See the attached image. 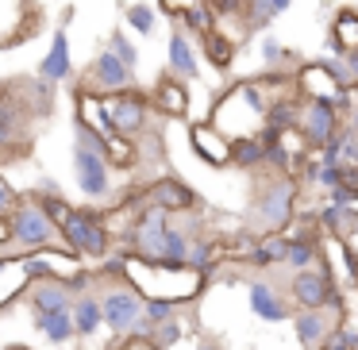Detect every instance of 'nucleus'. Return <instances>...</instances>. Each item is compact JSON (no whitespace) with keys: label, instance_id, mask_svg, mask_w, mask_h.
<instances>
[{"label":"nucleus","instance_id":"obj_42","mask_svg":"<svg viewBox=\"0 0 358 350\" xmlns=\"http://www.w3.org/2000/svg\"><path fill=\"white\" fill-rule=\"evenodd\" d=\"M8 350H27V347H8Z\"/></svg>","mask_w":358,"mask_h":350},{"label":"nucleus","instance_id":"obj_29","mask_svg":"<svg viewBox=\"0 0 358 350\" xmlns=\"http://www.w3.org/2000/svg\"><path fill=\"white\" fill-rule=\"evenodd\" d=\"M231 166H239V170H262L266 166V143L258 139V135L231 139Z\"/></svg>","mask_w":358,"mask_h":350},{"label":"nucleus","instance_id":"obj_31","mask_svg":"<svg viewBox=\"0 0 358 350\" xmlns=\"http://www.w3.org/2000/svg\"><path fill=\"white\" fill-rule=\"evenodd\" d=\"M173 27H181V31H185L189 39H193V35H196V39H201V35H208L212 27H216V16H212V8H208V4H204V0H201L196 8L181 12V16L173 20Z\"/></svg>","mask_w":358,"mask_h":350},{"label":"nucleus","instance_id":"obj_40","mask_svg":"<svg viewBox=\"0 0 358 350\" xmlns=\"http://www.w3.org/2000/svg\"><path fill=\"white\" fill-rule=\"evenodd\" d=\"M0 242H8V224L0 219Z\"/></svg>","mask_w":358,"mask_h":350},{"label":"nucleus","instance_id":"obj_3","mask_svg":"<svg viewBox=\"0 0 358 350\" xmlns=\"http://www.w3.org/2000/svg\"><path fill=\"white\" fill-rule=\"evenodd\" d=\"M73 181L85 200H108L112 196V166L104 162V139L89 127L73 124Z\"/></svg>","mask_w":358,"mask_h":350},{"label":"nucleus","instance_id":"obj_18","mask_svg":"<svg viewBox=\"0 0 358 350\" xmlns=\"http://www.w3.org/2000/svg\"><path fill=\"white\" fill-rule=\"evenodd\" d=\"M73 124L96 131L101 139L116 135V124H112V112H108V96H96V93L78 89V93H73Z\"/></svg>","mask_w":358,"mask_h":350},{"label":"nucleus","instance_id":"obj_41","mask_svg":"<svg viewBox=\"0 0 358 350\" xmlns=\"http://www.w3.org/2000/svg\"><path fill=\"white\" fill-rule=\"evenodd\" d=\"M196 350H220L216 342H196Z\"/></svg>","mask_w":358,"mask_h":350},{"label":"nucleus","instance_id":"obj_12","mask_svg":"<svg viewBox=\"0 0 358 350\" xmlns=\"http://www.w3.org/2000/svg\"><path fill=\"white\" fill-rule=\"evenodd\" d=\"M343 312H347V304L335 300V304H324V308H293V331H296V342H301L304 350H316L320 342H324V335L331 331L335 323H343Z\"/></svg>","mask_w":358,"mask_h":350},{"label":"nucleus","instance_id":"obj_23","mask_svg":"<svg viewBox=\"0 0 358 350\" xmlns=\"http://www.w3.org/2000/svg\"><path fill=\"white\" fill-rule=\"evenodd\" d=\"M201 50H204V58H208V66H216L220 73H227L235 66V50H239V43H235L227 31L212 27L208 35H201Z\"/></svg>","mask_w":358,"mask_h":350},{"label":"nucleus","instance_id":"obj_37","mask_svg":"<svg viewBox=\"0 0 358 350\" xmlns=\"http://www.w3.org/2000/svg\"><path fill=\"white\" fill-rule=\"evenodd\" d=\"M16 204H20V193L12 189V181L0 173V219H8V212L16 208Z\"/></svg>","mask_w":358,"mask_h":350},{"label":"nucleus","instance_id":"obj_14","mask_svg":"<svg viewBox=\"0 0 358 350\" xmlns=\"http://www.w3.org/2000/svg\"><path fill=\"white\" fill-rule=\"evenodd\" d=\"M247 296H250V312H255L262 323H285V319L293 316V304H289L285 289H278L266 277H250Z\"/></svg>","mask_w":358,"mask_h":350},{"label":"nucleus","instance_id":"obj_2","mask_svg":"<svg viewBox=\"0 0 358 350\" xmlns=\"http://www.w3.org/2000/svg\"><path fill=\"white\" fill-rule=\"evenodd\" d=\"M296 177L293 173H270L262 181V189L255 193L247 212V227L255 235H270V231H285L296 216Z\"/></svg>","mask_w":358,"mask_h":350},{"label":"nucleus","instance_id":"obj_35","mask_svg":"<svg viewBox=\"0 0 358 350\" xmlns=\"http://www.w3.org/2000/svg\"><path fill=\"white\" fill-rule=\"evenodd\" d=\"M181 335H185V323H181V316H173V319H166V323L150 327V347L170 350V347H178V342H181Z\"/></svg>","mask_w":358,"mask_h":350},{"label":"nucleus","instance_id":"obj_8","mask_svg":"<svg viewBox=\"0 0 358 350\" xmlns=\"http://www.w3.org/2000/svg\"><path fill=\"white\" fill-rule=\"evenodd\" d=\"M285 296L293 308H324V304H335L343 300L339 296V285L331 281V273L324 270V262L308 265V270H296L285 285Z\"/></svg>","mask_w":358,"mask_h":350},{"label":"nucleus","instance_id":"obj_34","mask_svg":"<svg viewBox=\"0 0 358 350\" xmlns=\"http://www.w3.org/2000/svg\"><path fill=\"white\" fill-rule=\"evenodd\" d=\"M355 347H358V327L343 319V323H335L331 331L324 335V342H320L316 350H355Z\"/></svg>","mask_w":358,"mask_h":350},{"label":"nucleus","instance_id":"obj_17","mask_svg":"<svg viewBox=\"0 0 358 350\" xmlns=\"http://www.w3.org/2000/svg\"><path fill=\"white\" fill-rule=\"evenodd\" d=\"M150 108L158 112V116H166V119H181V116H189V108H193V101H189V85L185 81H178V78H170V73H158V81H155V89H150Z\"/></svg>","mask_w":358,"mask_h":350},{"label":"nucleus","instance_id":"obj_21","mask_svg":"<svg viewBox=\"0 0 358 350\" xmlns=\"http://www.w3.org/2000/svg\"><path fill=\"white\" fill-rule=\"evenodd\" d=\"M70 319H73V335H81V339H89V335L101 331V300H96V289H89V293L73 296L70 300Z\"/></svg>","mask_w":358,"mask_h":350},{"label":"nucleus","instance_id":"obj_26","mask_svg":"<svg viewBox=\"0 0 358 350\" xmlns=\"http://www.w3.org/2000/svg\"><path fill=\"white\" fill-rule=\"evenodd\" d=\"M258 58H262L266 70H278V73H293L296 70V66H293L296 54L278 39V35H262V39H258Z\"/></svg>","mask_w":358,"mask_h":350},{"label":"nucleus","instance_id":"obj_11","mask_svg":"<svg viewBox=\"0 0 358 350\" xmlns=\"http://www.w3.org/2000/svg\"><path fill=\"white\" fill-rule=\"evenodd\" d=\"M293 127L304 135V143H308L312 150H320L343 127V116H339V108H331V104H324V101H301L296 104V124Z\"/></svg>","mask_w":358,"mask_h":350},{"label":"nucleus","instance_id":"obj_25","mask_svg":"<svg viewBox=\"0 0 358 350\" xmlns=\"http://www.w3.org/2000/svg\"><path fill=\"white\" fill-rule=\"evenodd\" d=\"M320 62H324V70L331 73L347 93L358 89V50H335V54H324Z\"/></svg>","mask_w":358,"mask_h":350},{"label":"nucleus","instance_id":"obj_10","mask_svg":"<svg viewBox=\"0 0 358 350\" xmlns=\"http://www.w3.org/2000/svg\"><path fill=\"white\" fill-rule=\"evenodd\" d=\"M135 85V70H127L112 50L101 47V54L89 62V70L81 73V89L85 93H96V96H112L120 89H131Z\"/></svg>","mask_w":358,"mask_h":350},{"label":"nucleus","instance_id":"obj_43","mask_svg":"<svg viewBox=\"0 0 358 350\" xmlns=\"http://www.w3.org/2000/svg\"><path fill=\"white\" fill-rule=\"evenodd\" d=\"M355 350H358V347H355Z\"/></svg>","mask_w":358,"mask_h":350},{"label":"nucleus","instance_id":"obj_24","mask_svg":"<svg viewBox=\"0 0 358 350\" xmlns=\"http://www.w3.org/2000/svg\"><path fill=\"white\" fill-rule=\"evenodd\" d=\"M285 247H289V235H285V231L258 235V239H255V250L247 254V262H250V265H258V270L281 265V262H285Z\"/></svg>","mask_w":358,"mask_h":350},{"label":"nucleus","instance_id":"obj_4","mask_svg":"<svg viewBox=\"0 0 358 350\" xmlns=\"http://www.w3.org/2000/svg\"><path fill=\"white\" fill-rule=\"evenodd\" d=\"M4 224H8V242L20 250H27V254H31V250H66L58 224L39 208L35 196H20V204L8 212ZM66 254H70V250H66Z\"/></svg>","mask_w":358,"mask_h":350},{"label":"nucleus","instance_id":"obj_36","mask_svg":"<svg viewBox=\"0 0 358 350\" xmlns=\"http://www.w3.org/2000/svg\"><path fill=\"white\" fill-rule=\"evenodd\" d=\"M178 316V304L173 300H158V296H147V304H143V319H147V327H158L166 323V319Z\"/></svg>","mask_w":358,"mask_h":350},{"label":"nucleus","instance_id":"obj_13","mask_svg":"<svg viewBox=\"0 0 358 350\" xmlns=\"http://www.w3.org/2000/svg\"><path fill=\"white\" fill-rule=\"evenodd\" d=\"M196 193L178 177H155L150 185H143L139 193V208H162V212H189L196 208Z\"/></svg>","mask_w":358,"mask_h":350},{"label":"nucleus","instance_id":"obj_30","mask_svg":"<svg viewBox=\"0 0 358 350\" xmlns=\"http://www.w3.org/2000/svg\"><path fill=\"white\" fill-rule=\"evenodd\" d=\"M35 331H43V339L50 342H70L73 339V319H70V308L66 312H43V316H35Z\"/></svg>","mask_w":358,"mask_h":350},{"label":"nucleus","instance_id":"obj_5","mask_svg":"<svg viewBox=\"0 0 358 350\" xmlns=\"http://www.w3.org/2000/svg\"><path fill=\"white\" fill-rule=\"evenodd\" d=\"M96 300H101V323L108 327V331H116L120 339H127V335H135V339H150V327H147V319H143V304H147V296H143L139 289L108 285L104 293H96Z\"/></svg>","mask_w":358,"mask_h":350},{"label":"nucleus","instance_id":"obj_39","mask_svg":"<svg viewBox=\"0 0 358 350\" xmlns=\"http://www.w3.org/2000/svg\"><path fill=\"white\" fill-rule=\"evenodd\" d=\"M347 242H358V208H355V216H350V231H347Z\"/></svg>","mask_w":358,"mask_h":350},{"label":"nucleus","instance_id":"obj_27","mask_svg":"<svg viewBox=\"0 0 358 350\" xmlns=\"http://www.w3.org/2000/svg\"><path fill=\"white\" fill-rule=\"evenodd\" d=\"M124 31L150 39V35L158 31V8H150V4H143V0H131V4L124 8Z\"/></svg>","mask_w":358,"mask_h":350},{"label":"nucleus","instance_id":"obj_19","mask_svg":"<svg viewBox=\"0 0 358 350\" xmlns=\"http://www.w3.org/2000/svg\"><path fill=\"white\" fill-rule=\"evenodd\" d=\"M166 73L178 81H196L201 78V62H196V47L193 39H189L181 27H173L170 31V43H166Z\"/></svg>","mask_w":358,"mask_h":350},{"label":"nucleus","instance_id":"obj_20","mask_svg":"<svg viewBox=\"0 0 358 350\" xmlns=\"http://www.w3.org/2000/svg\"><path fill=\"white\" fill-rule=\"evenodd\" d=\"M24 300H27V308H31L35 316H43V312H66L73 296L62 289L58 277H43V281H27Z\"/></svg>","mask_w":358,"mask_h":350},{"label":"nucleus","instance_id":"obj_7","mask_svg":"<svg viewBox=\"0 0 358 350\" xmlns=\"http://www.w3.org/2000/svg\"><path fill=\"white\" fill-rule=\"evenodd\" d=\"M108 112H112V124H116V135H124V139H139V135H147L150 119H155L150 96L143 93L139 85L112 93L108 96Z\"/></svg>","mask_w":358,"mask_h":350},{"label":"nucleus","instance_id":"obj_6","mask_svg":"<svg viewBox=\"0 0 358 350\" xmlns=\"http://www.w3.org/2000/svg\"><path fill=\"white\" fill-rule=\"evenodd\" d=\"M58 231H62L66 250H70V254H78V258H104L112 250V231H108L104 212L73 208L70 219H66Z\"/></svg>","mask_w":358,"mask_h":350},{"label":"nucleus","instance_id":"obj_38","mask_svg":"<svg viewBox=\"0 0 358 350\" xmlns=\"http://www.w3.org/2000/svg\"><path fill=\"white\" fill-rule=\"evenodd\" d=\"M158 4V12H162V16H170V20H178L181 12H189V8H196V4H201V0H155Z\"/></svg>","mask_w":358,"mask_h":350},{"label":"nucleus","instance_id":"obj_15","mask_svg":"<svg viewBox=\"0 0 358 350\" xmlns=\"http://www.w3.org/2000/svg\"><path fill=\"white\" fill-rule=\"evenodd\" d=\"M189 147H193L196 158H201L204 166H212V170L231 166V139H227L220 127H212L208 119H196V124L189 127Z\"/></svg>","mask_w":358,"mask_h":350},{"label":"nucleus","instance_id":"obj_9","mask_svg":"<svg viewBox=\"0 0 358 350\" xmlns=\"http://www.w3.org/2000/svg\"><path fill=\"white\" fill-rule=\"evenodd\" d=\"M293 89H296L301 101H324V104H331V108H339V116L347 112V104H350V93L324 70L320 58H316V62L296 66V70H293Z\"/></svg>","mask_w":358,"mask_h":350},{"label":"nucleus","instance_id":"obj_16","mask_svg":"<svg viewBox=\"0 0 358 350\" xmlns=\"http://www.w3.org/2000/svg\"><path fill=\"white\" fill-rule=\"evenodd\" d=\"M35 78L47 81V85H62L73 78V50H70V35L55 31L50 35V47L43 50L39 66H35Z\"/></svg>","mask_w":358,"mask_h":350},{"label":"nucleus","instance_id":"obj_33","mask_svg":"<svg viewBox=\"0 0 358 350\" xmlns=\"http://www.w3.org/2000/svg\"><path fill=\"white\" fill-rule=\"evenodd\" d=\"M104 50H112V54H116L120 62L127 66V70H135V73H139V47H135V39L124 31V27L108 31V39H104Z\"/></svg>","mask_w":358,"mask_h":350},{"label":"nucleus","instance_id":"obj_22","mask_svg":"<svg viewBox=\"0 0 358 350\" xmlns=\"http://www.w3.org/2000/svg\"><path fill=\"white\" fill-rule=\"evenodd\" d=\"M324 50L327 54H335V50H358V8H339L335 12Z\"/></svg>","mask_w":358,"mask_h":350},{"label":"nucleus","instance_id":"obj_1","mask_svg":"<svg viewBox=\"0 0 358 350\" xmlns=\"http://www.w3.org/2000/svg\"><path fill=\"white\" fill-rule=\"evenodd\" d=\"M273 93L270 85L258 78H243L235 85H227L224 93L212 101L208 108V124L220 127L227 139H243V135H258L262 131V119H266V108H270Z\"/></svg>","mask_w":358,"mask_h":350},{"label":"nucleus","instance_id":"obj_32","mask_svg":"<svg viewBox=\"0 0 358 350\" xmlns=\"http://www.w3.org/2000/svg\"><path fill=\"white\" fill-rule=\"evenodd\" d=\"M350 216H355V208H343V204H331V200H327L324 208L316 212V224L324 227L327 235H339V239H347V231H350Z\"/></svg>","mask_w":358,"mask_h":350},{"label":"nucleus","instance_id":"obj_28","mask_svg":"<svg viewBox=\"0 0 358 350\" xmlns=\"http://www.w3.org/2000/svg\"><path fill=\"white\" fill-rule=\"evenodd\" d=\"M104 162L112 170H135L139 166V143L124 139V135H108L104 139Z\"/></svg>","mask_w":358,"mask_h":350}]
</instances>
